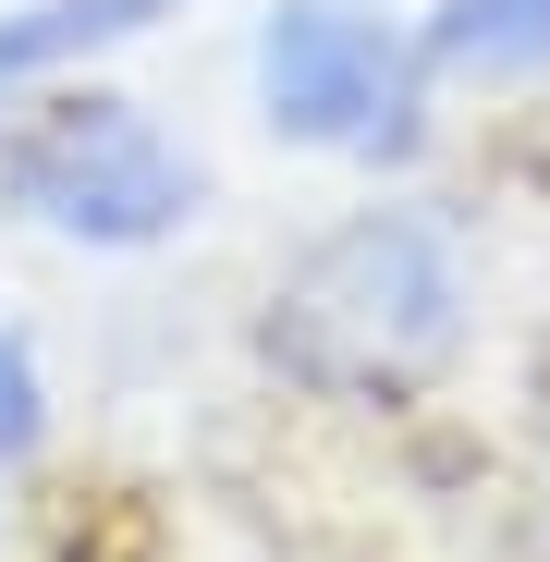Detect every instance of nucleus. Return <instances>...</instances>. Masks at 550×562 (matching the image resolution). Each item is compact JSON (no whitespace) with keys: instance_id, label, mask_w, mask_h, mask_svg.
Wrapping results in <instances>:
<instances>
[{"instance_id":"1","label":"nucleus","mask_w":550,"mask_h":562,"mask_svg":"<svg viewBox=\"0 0 550 562\" xmlns=\"http://www.w3.org/2000/svg\"><path fill=\"white\" fill-rule=\"evenodd\" d=\"M478 342V269L440 196H367L318 221L257 294V367L306 404L392 416L428 404Z\"/></svg>"},{"instance_id":"2","label":"nucleus","mask_w":550,"mask_h":562,"mask_svg":"<svg viewBox=\"0 0 550 562\" xmlns=\"http://www.w3.org/2000/svg\"><path fill=\"white\" fill-rule=\"evenodd\" d=\"M209 209V159L147 99L99 74H49L0 99V221H25L86 257H147Z\"/></svg>"},{"instance_id":"3","label":"nucleus","mask_w":550,"mask_h":562,"mask_svg":"<svg viewBox=\"0 0 550 562\" xmlns=\"http://www.w3.org/2000/svg\"><path fill=\"white\" fill-rule=\"evenodd\" d=\"M245 86L282 147L355 159V171H404L440 111L416 61V13H392V0H269L245 37Z\"/></svg>"},{"instance_id":"4","label":"nucleus","mask_w":550,"mask_h":562,"mask_svg":"<svg viewBox=\"0 0 550 562\" xmlns=\"http://www.w3.org/2000/svg\"><path fill=\"white\" fill-rule=\"evenodd\" d=\"M171 13H197V0H25V13H0V99L49 86V74H99L111 49L159 37Z\"/></svg>"},{"instance_id":"5","label":"nucleus","mask_w":550,"mask_h":562,"mask_svg":"<svg viewBox=\"0 0 550 562\" xmlns=\"http://www.w3.org/2000/svg\"><path fill=\"white\" fill-rule=\"evenodd\" d=\"M416 61L428 86H526L550 74V0H428Z\"/></svg>"},{"instance_id":"6","label":"nucleus","mask_w":550,"mask_h":562,"mask_svg":"<svg viewBox=\"0 0 550 562\" xmlns=\"http://www.w3.org/2000/svg\"><path fill=\"white\" fill-rule=\"evenodd\" d=\"M49 440V367H37V342L25 330H0V477Z\"/></svg>"}]
</instances>
